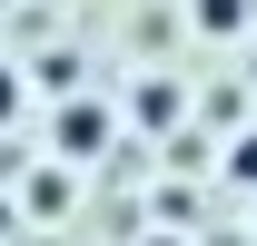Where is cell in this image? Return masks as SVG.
<instances>
[{
  "label": "cell",
  "instance_id": "1",
  "mask_svg": "<svg viewBox=\"0 0 257 246\" xmlns=\"http://www.w3.org/2000/svg\"><path fill=\"white\" fill-rule=\"evenodd\" d=\"M60 148H69V158H99V148H109V108H89V98L60 108Z\"/></svg>",
  "mask_w": 257,
  "mask_h": 246
},
{
  "label": "cell",
  "instance_id": "2",
  "mask_svg": "<svg viewBox=\"0 0 257 246\" xmlns=\"http://www.w3.org/2000/svg\"><path fill=\"white\" fill-rule=\"evenodd\" d=\"M188 30L198 40H237L247 30V0H188Z\"/></svg>",
  "mask_w": 257,
  "mask_h": 246
},
{
  "label": "cell",
  "instance_id": "3",
  "mask_svg": "<svg viewBox=\"0 0 257 246\" xmlns=\"http://www.w3.org/2000/svg\"><path fill=\"white\" fill-rule=\"evenodd\" d=\"M227 178H237V187H257V138H237V148H227Z\"/></svg>",
  "mask_w": 257,
  "mask_h": 246
},
{
  "label": "cell",
  "instance_id": "4",
  "mask_svg": "<svg viewBox=\"0 0 257 246\" xmlns=\"http://www.w3.org/2000/svg\"><path fill=\"white\" fill-rule=\"evenodd\" d=\"M10 118H20V69L0 60V128H10Z\"/></svg>",
  "mask_w": 257,
  "mask_h": 246
},
{
  "label": "cell",
  "instance_id": "5",
  "mask_svg": "<svg viewBox=\"0 0 257 246\" xmlns=\"http://www.w3.org/2000/svg\"><path fill=\"white\" fill-rule=\"evenodd\" d=\"M247 60H257V50H247Z\"/></svg>",
  "mask_w": 257,
  "mask_h": 246
}]
</instances>
